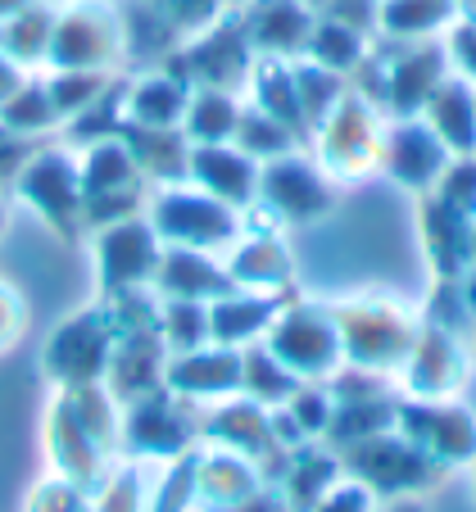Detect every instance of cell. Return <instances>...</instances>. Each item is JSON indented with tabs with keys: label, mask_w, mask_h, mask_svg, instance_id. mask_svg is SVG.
I'll return each mask as SVG.
<instances>
[{
	"label": "cell",
	"mask_w": 476,
	"mask_h": 512,
	"mask_svg": "<svg viewBox=\"0 0 476 512\" xmlns=\"http://www.w3.org/2000/svg\"><path fill=\"white\" fill-rule=\"evenodd\" d=\"M331 318H336L340 331V349H345V368H363V372H390L404 368L408 349L418 340L422 322L413 318L408 309L390 300H345V304H327Z\"/></svg>",
	"instance_id": "6da1fadb"
},
{
	"label": "cell",
	"mask_w": 476,
	"mask_h": 512,
	"mask_svg": "<svg viewBox=\"0 0 476 512\" xmlns=\"http://www.w3.org/2000/svg\"><path fill=\"white\" fill-rule=\"evenodd\" d=\"M295 381H331L345 368V349H340V331L331 309L322 304H282V313L272 318L268 336L259 340Z\"/></svg>",
	"instance_id": "7a4b0ae2"
},
{
	"label": "cell",
	"mask_w": 476,
	"mask_h": 512,
	"mask_svg": "<svg viewBox=\"0 0 476 512\" xmlns=\"http://www.w3.org/2000/svg\"><path fill=\"white\" fill-rule=\"evenodd\" d=\"M336 458L345 467V476L363 481L377 499H408V494L427 490L440 476V467L399 431H381L372 440H359V445L340 449Z\"/></svg>",
	"instance_id": "3957f363"
},
{
	"label": "cell",
	"mask_w": 476,
	"mask_h": 512,
	"mask_svg": "<svg viewBox=\"0 0 476 512\" xmlns=\"http://www.w3.org/2000/svg\"><path fill=\"white\" fill-rule=\"evenodd\" d=\"M381 123L377 109L368 100H359L354 91L340 96V105L318 123V145L322 164H327L331 182H354V177L372 173L381 164Z\"/></svg>",
	"instance_id": "277c9868"
},
{
	"label": "cell",
	"mask_w": 476,
	"mask_h": 512,
	"mask_svg": "<svg viewBox=\"0 0 476 512\" xmlns=\"http://www.w3.org/2000/svg\"><path fill=\"white\" fill-rule=\"evenodd\" d=\"M395 431L413 440L440 472L445 467H472L476 458V417L454 399H440V404L404 399V404H395Z\"/></svg>",
	"instance_id": "5b68a950"
},
{
	"label": "cell",
	"mask_w": 476,
	"mask_h": 512,
	"mask_svg": "<svg viewBox=\"0 0 476 512\" xmlns=\"http://www.w3.org/2000/svg\"><path fill=\"white\" fill-rule=\"evenodd\" d=\"M259 200L268 204L282 223H318L322 213L336 204V182L318 164L291 155L268 159L259 168Z\"/></svg>",
	"instance_id": "8992f818"
},
{
	"label": "cell",
	"mask_w": 476,
	"mask_h": 512,
	"mask_svg": "<svg viewBox=\"0 0 476 512\" xmlns=\"http://www.w3.org/2000/svg\"><path fill=\"white\" fill-rule=\"evenodd\" d=\"M467 368H472V358L463 354L454 331L445 327H431L422 322L418 340L408 349L404 358V390L408 399H427V404H440V399H454L467 381Z\"/></svg>",
	"instance_id": "52a82bcc"
},
{
	"label": "cell",
	"mask_w": 476,
	"mask_h": 512,
	"mask_svg": "<svg viewBox=\"0 0 476 512\" xmlns=\"http://www.w3.org/2000/svg\"><path fill=\"white\" fill-rule=\"evenodd\" d=\"M381 164L390 177H399L413 191H436V182L445 177V168L454 164V155L445 150L436 132L427 127V118H399L381 141Z\"/></svg>",
	"instance_id": "ba28073f"
},
{
	"label": "cell",
	"mask_w": 476,
	"mask_h": 512,
	"mask_svg": "<svg viewBox=\"0 0 476 512\" xmlns=\"http://www.w3.org/2000/svg\"><path fill=\"white\" fill-rule=\"evenodd\" d=\"M159 232L204 254L223 241H236V213L232 204L214 200L209 191H164L159 195Z\"/></svg>",
	"instance_id": "9c48e42d"
},
{
	"label": "cell",
	"mask_w": 476,
	"mask_h": 512,
	"mask_svg": "<svg viewBox=\"0 0 476 512\" xmlns=\"http://www.w3.org/2000/svg\"><path fill=\"white\" fill-rule=\"evenodd\" d=\"M186 177H195L200 191H209L223 204H254L259 200V164L236 145H195L186 159Z\"/></svg>",
	"instance_id": "30bf717a"
},
{
	"label": "cell",
	"mask_w": 476,
	"mask_h": 512,
	"mask_svg": "<svg viewBox=\"0 0 476 512\" xmlns=\"http://www.w3.org/2000/svg\"><path fill=\"white\" fill-rule=\"evenodd\" d=\"M445 59L449 55L431 41H408L404 55L386 68V109H395L399 118H418L436 96V87L449 78Z\"/></svg>",
	"instance_id": "8fae6325"
},
{
	"label": "cell",
	"mask_w": 476,
	"mask_h": 512,
	"mask_svg": "<svg viewBox=\"0 0 476 512\" xmlns=\"http://www.w3.org/2000/svg\"><path fill=\"white\" fill-rule=\"evenodd\" d=\"M472 232L476 223L467 213L449 209L436 191H422V236L431 250V268L440 281H458L463 268L472 263Z\"/></svg>",
	"instance_id": "7c38bea8"
},
{
	"label": "cell",
	"mask_w": 476,
	"mask_h": 512,
	"mask_svg": "<svg viewBox=\"0 0 476 512\" xmlns=\"http://www.w3.org/2000/svg\"><path fill=\"white\" fill-rule=\"evenodd\" d=\"M427 127L445 141L454 159H476V87L467 78H445L422 109Z\"/></svg>",
	"instance_id": "4fadbf2b"
},
{
	"label": "cell",
	"mask_w": 476,
	"mask_h": 512,
	"mask_svg": "<svg viewBox=\"0 0 476 512\" xmlns=\"http://www.w3.org/2000/svg\"><path fill=\"white\" fill-rule=\"evenodd\" d=\"M282 313V295H250V290H232L223 300L209 304V336L227 349L259 345L268 336L272 318Z\"/></svg>",
	"instance_id": "5bb4252c"
},
{
	"label": "cell",
	"mask_w": 476,
	"mask_h": 512,
	"mask_svg": "<svg viewBox=\"0 0 476 512\" xmlns=\"http://www.w3.org/2000/svg\"><path fill=\"white\" fill-rule=\"evenodd\" d=\"M227 277H232L236 290H250V295H282L291 286V254H286L282 236L241 241L232 263H227Z\"/></svg>",
	"instance_id": "9a60e30c"
},
{
	"label": "cell",
	"mask_w": 476,
	"mask_h": 512,
	"mask_svg": "<svg viewBox=\"0 0 476 512\" xmlns=\"http://www.w3.org/2000/svg\"><path fill=\"white\" fill-rule=\"evenodd\" d=\"M259 23L250 28V46L268 50V59H286L295 50L309 46L313 28H309V10L300 0H259Z\"/></svg>",
	"instance_id": "2e32d148"
},
{
	"label": "cell",
	"mask_w": 476,
	"mask_h": 512,
	"mask_svg": "<svg viewBox=\"0 0 476 512\" xmlns=\"http://www.w3.org/2000/svg\"><path fill=\"white\" fill-rule=\"evenodd\" d=\"M164 290L173 295V300H223V295H232V277H227V268H218L209 254L200 250H182V254H168L164 263Z\"/></svg>",
	"instance_id": "e0dca14e"
},
{
	"label": "cell",
	"mask_w": 476,
	"mask_h": 512,
	"mask_svg": "<svg viewBox=\"0 0 476 512\" xmlns=\"http://www.w3.org/2000/svg\"><path fill=\"white\" fill-rule=\"evenodd\" d=\"M173 386L191 399H227V390H241V349L218 345L214 354H191L177 363Z\"/></svg>",
	"instance_id": "ac0fdd59"
},
{
	"label": "cell",
	"mask_w": 476,
	"mask_h": 512,
	"mask_svg": "<svg viewBox=\"0 0 476 512\" xmlns=\"http://www.w3.org/2000/svg\"><path fill=\"white\" fill-rule=\"evenodd\" d=\"M254 96H259L263 114L286 123L295 136L309 132V123H304V114H300V96H295V73L282 64V59H268V64L254 68Z\"/></svg>",
	"instance_id": "d6986e66"
},
{
	"label": "cell",
	"mask_w": 476,
	"mask_h": 512,
	"mask_svg": "<svg viewBox=\"0 0 476 512\" xmlns=\"http://www.w3.org/2000/svg\"><path fill=\"white\" fill-rule=\"evenodd\" d=\"M295 141H300V136L286 123H277L272 114H263V109H241V123H236V136H232V145L245 150L254 164H259V159L268 164V159L291 155Z\"/></svg>",
	"instance_id": "ffe728a7"
},
{
	"label": "cell",
	"mask_w": 476,
	"mask_h": 512,
	"mask_svg": "<svg viewBox=\"0 0 476 512\" xmlns=\"http://www.w3.org/2000/svg\"><path fill=\"white\" fill-rule=\"evenodd\" d=\"M449 14H454V0H390L381 5L377 23L399 41H422L440 23H449Z\"/></svg>",
	"instance_id": "44dd1931"
},
{
	"label": "cell",
	"mask_w": 476,
	"mask_h": 512,
	"mask_svg": "<svg viewBox=\"0 0 476 512\" xmlns=\"http://www.w3.org/2000/svg\"><path fill=\"white\" fill-rule=\"evenodd\" d=\"M309 59L318 68H331V73H354V68L368 59V41H363V32H354V28H345V23H322V28H313V37H309Z\"/></svg>",
	"instance_id": "7402d4cb"
},
{
	"label": "cell",
	"mask_w": 476,
	"mask_h": 512,
	"mask_svg": "<svg viewBox=\"0 0 476 512\" xmlns=\"http://www.w3.org/2000/svg\"><path fill=\"white\" fill-rule=\"evenodd\" d=\"M191 114H186V132L200 145H223L227 136H236V123H241V109L227 91H195L191 96Z\"/></svg>",
	"instance_id": "603a6c76"
},
{
	"label": "cell",
	"mask_w": 476,
	"mask_h": 512,
	"mask_svg": "<svg viewBox=\"0 0 476 512\" xmlns=\"http://www.w3.org/2000/svg\"><path fill=\"white\" fill-rule=\"evenodd\" d=\"M186 109V87L173 78H150L132 91V118L146 127H168L177 123Z\"/></svg>",
	"instance_id": "cb8c5ba5"
},
{
	"label": "cell",
	"mask_w": 476,
	"mask_h": 512,
	"mask_svg": "<svg viewBox=\"0 0 476 512\" xmlns=\"http://www.w3.org/2000/svg\"><path fill=\"white\" fill-rule=\"evenodd\" d=\"M436 195L449 209L476 218V159H454V164L445 168V177L436 182Z\"/></svg>",
	"instance_id": "d4e9b609"
},
{
	"label": "cell",
	"mask_w": 476,
	"mask_h": 512,
	"mask_svg": "<svg viewBox=\"0 0 476 512\" xmlns=\"http://www.w3.org/2000/svg\"><path fill=\"white\" fill-rule=\"evenodd\" d=\"M377 508H381V499L368 490V485L340 472V481L331 485V490L322 494V499L313 503L309 512H377Z\"/></svg>",
	"instance_id": "484cf974"
},
{
	"label": "cell",
	"mask_w": 476,
	"mask_h": 512,
	"mask_svg": "<svg viewBox=\"0 0 476 512\" xmlns=\"http://www.w3.org/2000/svg\"><path fill=\"white\" fill-rule=\"evenodd\" d=\"M449 59H454L458 73L476 87V23H467V28H458L454 37H449Z\"/></svg>",
	"instance_id": "4316f807"
},
{
	"label": "cell",
	"mask_w": 476,
	"mask_h": 512,
	"mask_svg": "<svg viewBox=\"0 0 476 512\" xmlns=\"http://www.w3.org/2000/svg\"><path fill=\"white\" fill-rule=\"evenodd\" d=\"M227 512H295V508L286 503V494H282V490H263V485H259V490H254L250 499H241L236 508H227Z\"/></svg>",
	"instance_id": "83f0119b"
},
{
	"label": "cell",
	"mask_w": 476,
	"mask_h": 512,
	"mask_svg": "<svg viewBox=\"0 0 476 512\" xmlns=\"http://www.w3.org/2000/svg\"><path fill=\"white\" fill-rule=\"evenodd\" d=\"M377 512H427V508L418 503V494H408V499H386Z\"/></svg>",
	"instance_id": "f1b7e54d"
},
{
	"label": "cell",
	"mask_w": 476,
	"mask_h": 512,
	"mask_svg": "<svg viewBox=\"0 0 476 512\" xmlns=\"http://www.w3.org/2000/svg\"><path fill=\"white\" fill-rule=\"evenodd\" d=\"M472 494H476V458H472Z\"/></svg>",
	"instance_id": "f546056e"
}]
</instances>
